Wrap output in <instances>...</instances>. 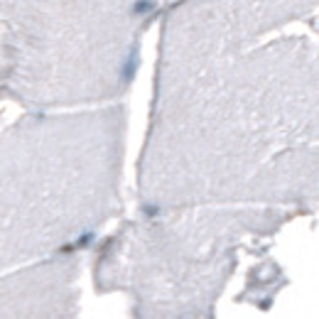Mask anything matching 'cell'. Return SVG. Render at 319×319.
<instances>
[{
    "label": "cell",
    "mask_w": 319,
    "mask_h": 319,
    "mask_svg": "<svg viewBox=\"0 0 319 319\" xmlns=\"http://www.w3.org/2000/svg\"><path fill=\"white\" fill-rule=\"evenodd\" d=\"M135 13H145V10H153V3L150 0H140V3H135V8H133Z\"/></svg>",
    "instance_id": "7a4b0ae2"
},
{
    "label": "cell",
    "mask_w": 319,
    "mask_h": 319,
    "mask_svg": "<svg viewBox=\"0 0 319 319\" xmlns=\"http://www.w3.org/2000/svg\"><path fill=\"white\" fill-rule=\"evenodd\" d=\"M91 241H94V234H83V236L79 238V243H76V246H86V243H91Z\"/></svg>",
    "instance_id": "3957f363"
},
{
    "label": "cell",
    "mask_w": 319,
    "mask_h": 319,
    "mask_svg": "<svg viewBox=\"0 0 319 319\" xmlns=\"http://www.w3.org/2000/svg\"><path fill=\"white\" fill-rule=\"evenodd\" d=\"M138 64H140L138 52H130V56H128V62H125V67H123V79L125 81L133 79V74H135V69H138Z\"/></svg>",
    "instance_id": "6da1fadb"
}]
</instances>
